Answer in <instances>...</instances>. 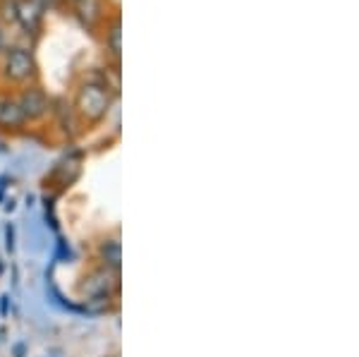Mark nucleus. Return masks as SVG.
Returning <instances> with one entry per match:
<instances>
[{
	"label": "nucleus",
	"instance_id": "1",
	"mask_svg": "<svg viewBox=\"0 0 359 357\" xmlns=\"http://www.w3.org/2000/svg\"><path fill=\"white\" fill-rule=\"evenodd\" d=\"M108 106H111V96H108L106 86L101 84H84L77 94V111L82 113V118L91 120H101L103 115L108 113Z\"/></svg>",
	"mask_w": 359,
	"mask_h": 357
},
{
	"label": "nucleus",
	"instance_id": "2",
	"mask_svg": "<svg viewBox=\"0 0 359 357\" xmlns=\"http://www.w3.org/2000/svg\"><path fill=\"white\" fill-rule=\"evenodd\" d=\"M5 74L13 82H25L34 74V58L25 48H13L5 60Z\"/></svg>",
	"mask_w": 359,
	"mask_h": 357
},
{
	"label": "nucleus",
	"instance_id": "3",
	"mask_svg": "<svg viewBox=\"0 0 359 357\" xmlns=\"http://www.w3.org/2000/svg\"><path fill=\"white\" fill-rule=\"evenodd\" d=\"M17 103H20L22 113H25L27 120H39L43 118L46 113H48V96L43 94L41 89H27L25 94L17 99Z\"/></svg>",
	"mask_w": 359,
	"mask_h": 357
},
{
	"label": "nucleus",
	"instance_id": "4",
	"mask_svg": "<svg viewBox=\"0 0 359 357\" xmlns=\"http://www.w3.org/2000/svg\"><path fill=\"white\" fill-rule=\"evenodd\" d=\"M27 123L17 99H0V128H22Z\"/></svg>",
	"mask_w": 359,
	"mask_h": 357
},
{
	"label": "nucleus",
	"instance_id": "5",
	"mask_svg": "<svg viewBox=\"0 0 359 357\" xmlns=\"http://www.w3.org/2000/svg\"><path fill=\"white\" fill-rule=\"evenodd\" d=\"M77 13L82 17L84 25H96L98 17L103 13V3L101 0H77Z\"/></svg>",
	"mask_w": 359,
	"mask_h": 357
},
{
	"label": "nucleus",
	"instance_id": "6",
	"mask_svg": "<svg viewBox=\"0 0 359 357\" xmlns=\"http://www.w3.org/2000/svg\"><path fill=\"white\" fill-rule=\"evenodd\" d=\"M101 257H103L106 269L118 271V269H120V243H118V240H106V243L101 245Z\"/></svg>",
	"mask_w": 359,
	"mask_h": 357
},
{
	"label": "nucleus",
	"instance_id": "7",
	"mask_svg": "<svg viewBox=\"0 0 359 357\" xmlns=\"http://www.w3.org/2000/svg\"><path fill=\"white\" fill-rule=\"evenodd\" d=\"M108 46H111L113 55H120V22H115L111 34H108Z\"/></svg>",
	"mask_w": 359,
	"mask_h": 357
},
{
	"label": "nucleus",
	"instance_id": "8",
	"mask_svg": "<svg viewBox=\"0 0 359 357\" xmlns=\"http://www.w3.org/2000/svg\"><path fill=\"white\" fill-rule=\"evenodd\" d=\"M3 20L17 22V0H3Z\"/></svg>",
	"mask_w": 359,
	"mask_h": 357
}]
</instances>
